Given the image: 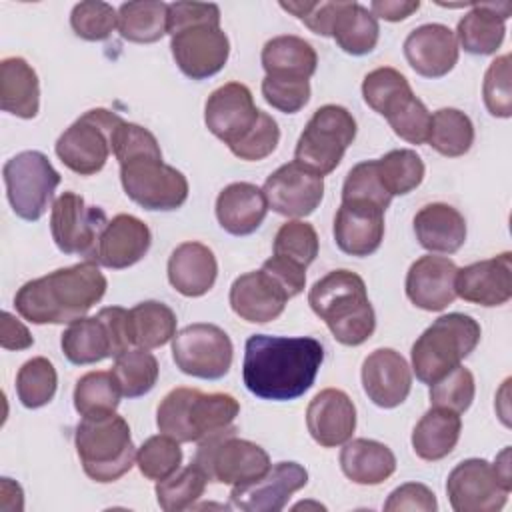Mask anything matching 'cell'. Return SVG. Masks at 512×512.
I'll return each instance as SVG.
<instances>
[{
    "label": "cell",
    "mask_w": 512,
    "mask_h": 512,
    "mask_svg": "<svg viewBox=\"0 0 512 512\" xmlns=\"http://www.w3.org/2000/svg\"><path fill=\"white\" fill-rule=\"evenodd\" d=\"M308 304L344 346H360L374 334L376 314L366 284L352 270H332L316 280L308 292Z\"/></svg>",
    "instance_id": "3957f363"
},
{
    "label": "cell",
    "mask_w": 512,
    "mask_h": 512,
    "mask_svg": "<svg viewBox=\"0 0 512 512\" xmlns=\"http://www.w3.org/2000/svg\"><path fill=\"white\" fill-rule=\"evenodd\" d=\"M98 318L106 326L110 344H112V356H120L122 352L132 348V332H130V310L122 306H106L98 312Z\"/></svg>",
    "instance_id": "94428289"
},
{
    "label": "cell",
    "mask_w": 512,
    "mask_h": 512,
    "mask_svg": "<svg viewBox=\"0 0 512 512\" xmlns=\"http://www.w3.org/2000/svg\"><path fill=\"white\" fill-rule=\"evenodd\" d=\"M308 484V472L298 462H278L260 478L232 486L230 504L246 512H280L290 496Z\"/></svg>",
    "instance_id": "e0dca14e"
},
{
    "label": "cell",
    "mask_w": 512,
    "mask_h": 512,
    "mask_svg": "<svg viewBox=\"0 0 512 512\" xmlns=\"http://www.w3.org/2000/svg\"><path fill=\"white\" fill-rule=\"evenodd\" d=\"M340 468L354 484L376 486L394 474L396 456L378 440L352 438L340 450Z\"/></svg>",
    "instance_id": "4dcf8cb0"
},
{
    "label": "cell",
    "mask_w": 512,
    "mask_h": 512,
    "mask_svg": "<svg viewBox=\"0 0 512 512\" xmlns=\"http://www.w3.org/2000/svg\"><path fill=\"white\" fill-rule=\"evenodd\" d=\"M240 404L226 392H200L198 388H174L156 408V426L178 442H200L202 438L234 424Z\"/></svg>",
    "instance_id": "277c9868"
},
{
    "label": "cell",
    "mask_w": 512,
    "mask_h": 512,
    "mask_svg": "<svg viewBox=\"0 0 512 512\" xmlns=\"http://www.w3.org/2000/svg\"><path fill=\"white\" fill-rule=\"evenodd\" d=\"M376 170L390 196H404L412 192L422 184L426 172L422 158L408 148L386 152L376 160Z\"/></svg>",
    "instance_id": "7bdbcfd3"
},
{
    "label": "cell",
    "mask_w": 512,
    "mask_h": 512,
    "mask_svg": "<svg viewBox=\"0 0 512 512\" xmlns=\"http://www.w3.org/2000/svg\"><path fill=\"white\" fill-rule=\"evenodd\" d=\"M120 386L112 372L92 370L78 378L74 386V408L82 418H96L116 412L120 404Z\"/></svg>",
    "instance_id": "ab89813d"
},
{
    "label": "cell",
    "mask_w": 512,
    "mask_h": 512,
    "mask_svg": "<svg viewBox=\"0 0 512 512\" xmlns=\"http://www.w3.org/2000/svg\"><path fill=\"white\" fill-rule=\"evenodd\" d=\"M456 296L478 306H502L512 298V254L502 252L458 268L454 278Z\"/></svg>",
    "instance_id": "ffe728a7"
},
{
    "label": "cell",
    "mask_w": 512,
    "mask_h": 512,
    "mask_svg": "<svg viewBox=\"0 0 512 512\" xmlns=\"http://www.w3.org/2000/svg\"><path fill=\"white\" fill-rule=\"evenodd\" d=\"M318 234L310 222L288 220L274 236V254L306 268L318 256Z\"/></svg>",
    "instance_id": "7dc6e473"
},
{
    "label": "cell",
    "mask_w": 512,
    "mask_h": 512,
    "mask_svg": "<svg viewBox=\"0 0 512 512\" xmlns=\"http://www.w3.org/2000/svg\"><path fill=\"white\" fill-rule=\"evenodd\" d=\"M482 336L480 324L460 312L436 318L412 344V370L424 384H434L474 352Z\"/></svg>",
    "instance_id": "8992f818"
},
{
    "label": "cell",
    "mask_w": 512,
    "mask_h": 512,
    "mask_svg": "<svg viewBox=\"0 0 512 512\" xmlns=\"http://www.w3.org/2000/svg\"><path fill=\"white\" fill-rule=\"evenodd\" d=\"M74 446L84 474L100 484L116 482L136 462L130 426L116 412L82 418L74 432Z\"/></svg>",
    "instance_id": "5b68a950"
},
{
    "label": "cell",
    "mask_w": 512,
    "mask_h": 512,
    "mask_svg": "<svg viewBox=\"0 0 512 512\" xmlns=\"http://www.w3.org/2000/svg\"><path fill=\"white\" fill-rule=\"evenodd\" d=\"M384 208L364 200H342L334 216L336 246L350 256H370L384 240Z\"/></svg>",
    "instance_id": "44dd1931"
},
{
    "label": "cell",
    "mask_w": 512,
    "mask_h": 512,
    "mask_svg": "<svg viewBox=\"0 0 512 512\" xmlns=\"http://www.w3.org/2000/svg\"><path fill=\"white\" fill-rule=\"evenodd\" d=\"M120 122L122 118L106 108L84 112L58 136L56 156L68 170L80 176L100 172L112 152V134Z\"/></svg>",
    "instance_id": "30bf717a"
},
{
    "label": "cell",
    "mask_w": 512,
    "mask_h": 512,
    "mask_svg": "<svg viewBox=\"0 0 512 512\" xmlns=\"http://www.w3.org/2000/svg\"><path fill=\"white\" fill-rule=\"evenodd\" d=\"M130 332L134 348H160L176 334V314L164 302H140L130 308Z\"/></svg>",
    "instance_id": "74e56055"
},
{
    "label": "cell",
    "mask_w": 512,
    "mask_h": 512,
    "mask_svg": "<svg viewBox=\"0 0 512 512\" xmlns=\"http://www.w3.org/2000/svg\"><path fill=\"white\" fill-rule=\"evenodd\" d=\"M408 84L406 76L400 74L396 68L382 66L372 72H368L362 80V96L364 102L374 110L380 112L382 106L400 90H404Z\"/></svg>",
    "instance_id": "9f6ffc18"
},
{
    "label": "cell",
    "mask_w": 512,
    "mask_h": 512,
    "mask_svg": "<svg viewBox=\"0 0 512 512\" xmlns=\"http://www.w3.org/2000/svg\"><path fill=\"white\" fill-rule=\"evenodd\" d=\"M262 96L272 108L284 114H296L310 100V80L264 76Z\"/></svg>",
    "instance_id": "db71d44e"
},
{
    "label": "cell",
    "mask_w": 512,
    "mask_h": 512,
    "mask_svg": "<svg viewBox=\"0 0 512 512\" xmlns=\"http://www.w3.org/2000/svg\"><path fill=\"white\" fill-rule=\"evenodd\" d=\"M426 142L446 158L464 156L474 144V124L458 108H440L432 114Z\"/></svg>",
    "instance_id": "f35d334b"
},
{
    "label": "cell",
    "mask_w": 512,
    "mask_h": 512,
    "mask_svg": "<svg viewBox=\"0 0 512 512\" xmlns=\"http://www.w3.org/2000/svg\"><path fill=\"white\" fill-rule=\"evenodd\" d=\"M34 344L32 334L28 328L10 312H2L0 324V346L4 350H26Z\"/></svg>",
    "instance_id": "be15d7a7"
},
{
    "label": "cell",
    "mask_w": 512,
    "mask_h": 512,
    "mask_svg": "<svg viewBox=\"0 0 512 512\" xmlns=\"http://www.w3.org/2000/svg\"><path fill=\"white\" fill-rule=\"evenodd\" d=\"M60 346L64 356L78 366L96 364L112 356V344L98 314L84 316L68 324V328L62 332Z\"/></svg>",
    "instance_id": "d590c367"
},
{
    "label": "cell",
    "mask_w": 512,
    "mask_h": 512,
    "mask_svg": "<svg viewBox=\"0 0 512 512\" xmlns=\"http://www.w3.org/2000/svg\"><path fill=\"white\" fill-rule=\"evenodd\" d=\"M56 386H58L56 368L44 356L26 360L16 374L18 400L22 406L32 410L46 406L54 398Z\"/></svg>",
    "instance_id": "ee69618b"
},
{
    "label": "cell",
    "mask_w": 512,
    "mask_h": 512,
    "mask_svg": "<svg viewBox=\"0 0 512 512\" xmlns=\"http://www.w3.org/2000/svg\"><path fill=\"white\" fill-rule=\"evenodd\" d=\"M136 464L144 478L156 480V482L164 480L180 468L182 448L178 446V440H174L166 434L150 436L138 448Z\"/></svg>",
    "instance_id": "bcb514c9"
},
{
    "label": "cell",
    "mask_w": 512,
    "mask_h": 512,
    "mask_svg": "<svg viewBox=\"0 0 512 512\" xmlns=\"http://www.w3.org/2000/svg\"><path fill=\"white\" fill-rule=\"evenodd\" d=\"M120 386L122 396L138 398L148 394L158 380V360L146 348H130L116 356L110 370Z\"/></svg>",
    "instance_id": "60d3db41"
},
{
    "label": "cell",
    "mask_w": 512,
    "mask_h": 512,
    "mask_svg": "<svg viewBox=\"0 0 512 512\" xmlns=\"http://www.w3.org/2000/svg\"><path fill=\"white\" fill-rule=\"evenodd\" d=\"M420 8L418 0H374L370 12L386 22H400Z\"/></svg>",
    "instance_id": "e7e4bbea"
},
{
    "label": "cell",
    "mask_w": 512,
    "mask_h": 512,
    "mask_svg": "<svg viewBox=\"0 0 512 512\" xmlns=\"http://www.w3.org/2000/svg\"><path fill=\"white\" fill-rule=\"evenodd\" d=\"M330 36L346 54L364 56L376 48L380 26L366 6L358 2H340Z\"/></svg>",
    "instance_id": "e575fe53"
},
{
    "label": "cell",
    "mask_w": 512,
    "mask_h": 512,
    "mask_svg": "<svg viewBox=\"0 0 512 512\" xmlns=\"http://www.w3.org/2000/svg\"><path fill=\"white\" fill-rule=\"evenodd\" d=\"M460 432L462 420L458 412L432 406L412 430V450L426 462L442 460L456 448Z\"/></svg>",
    "instance_id": "d6a6232c"
},
{
    "label": "cell",
    "mask_w": 512,
    "mask_h": 512,
    "mask_svg": "<svg viewBox=\"0 0 512 512\" xmlns=\"http://www.w3.org/2000/svg\"><path fill=\"white\" fill-rule=\"evenodd\" d=\"M342 200H364L384 210L390 206L392 196L386 192V188L380 182L376 160H364L346 174V180L342 186Z\"/></svg>",
    "instance_id": "f5cc1de1"
},
{
    "label": "cell",
    "mask_w": 512,
    "mask_h": 512,
    "mask_svg": "<svg viewBox=\"0 0 512 512\" xmlns=\"http://www.w3.org/2000/svg\"><path fill=\"white\" fill-rule=\"evenodd\" d=\"M170 50L180 72L192 80L218 74L230 56V40L218 22H200L176 30Z\"/></svg>",
    "instance_id": "5bb4252c"
},
{
    "label": "cell",
    "mask_w": 512,
    "mask_h": 512,
    "mask_svg": "<svg viewBox=\"0 0 512 512\" xmlns=\"http://www.w3.org/2000/svg\"><path fill=\"white\" fill-rule=\"evenodd\" d=\"M268 202L256 184L232 182L216 198L218 224L232 236H248L260 228Z\"/></svg>",
    "instance_id": "f1b7e54d"
},
{
    "label": "cell",
    "mask_w": 512,
    "mask_h": 512,
    "mask_svg": "<svg viewBox=\"0 0 512 512\" xmlns=\"http://www.w3.org/2000/svg\"><path fill=\"white\" fill-rule=\"evenodd\" d=\"M260 60L266 76L300 80H310L318 64V56L312 44L292 34L268 40L262 48Z\"/></svg>",
    "instance_id": "836d02e7"
},
{
    "label": "cell",
    "mask_w": 512,
    "mask_h": 512,
    "mask_svg": "<svg viewBox=\"0 0 512 512\" xmlns=\"http://www.w3.org/2000/svg\"><path fill=\"white\" fill-rule=\"evenodd\" d=\"M206 484H208V480L194 464H190L186 468H178L168 478L156 482L154 492H156L158 506L164 512L186 510V508L194 506V502L204 494Z\"/></svg>",
    "instance_id": "f6af8a7d"
},
{
    "label": "cell",
    "mask_w": 512,
    "mask_h": 512,
    "mask_svg": "<svg viewBox=\"0 0 512 512\" xmlns=\"http://www.w3.org/2000/svg\"><path fill=\"white\" fill-rule=\"evenodd\" d=\"M404 56L410 68L424 78H442L458 62V42L444 24H422L404 40Z\"/></svg>",
    "instance_id": "cb8c5ba5"
},
{
    "label": "cell",
    "mask_w": 512,
    "mask_h": 512,
    "mask_svg": "<svg viewBox=\"0 0 512 512\" xmlns=\"http://www.w3.org/2000/svg\"><path fill=\"white\" fill-rule=\"evenodd\" d=\"M306 426L314 442L322 448L340 446L356 430V406L344 390L324 388L306 408Z\"/></svg>",
    "instance_id": "603a6c76"
},
{
    "label": "cell",
    "mask_w": 512,
    "mask_h": 512,
    "mask_svg": "<svg viewBox=\"0 0 512 512\" xmlns=\"http://www.w3.org/2000/svg\"><path fill=\"white\" fill-rule=\"evenodd\" d=\"M474 394H476L474 376L462 364H458L440 380L430 384V404L454 410L458 414L470 408Z\"/></svg>",
    "instance_id": "681fc988"
},
{
    "label": "cell",
    "mask_w": 512,
    "mask_h": 512,
    "mask_svg": "<svg viewBox=\"0 0 512 512\" xmlns=\"http://www.w3.org/2000/svg\"><path fill=\"white\" fill-rule=\"evenodd\" d=\"M70 26L78 38L100 42L106 40L114 28H118V10H114L108 2H78L70 14Z\"/></svg>",
    "instance_id": "c3c4849f"
},
{
    "label": "cell",
    "mask_w": 512,
    "mask_h": 512,
    "mask_svg": "<svg viewBox=\"0 0 512 512\" xmlns=\"http://www.w3.org/2000/svg\"><path fill=\"white\" fill-rule=\"evenodd\" d=\"M280 142V128L276 120L260 110L256 124L236 142L230 146V152L246 162H258L270 156Z\"/></svg>",
    "instance_id": "816d5d0a"
},
{
    "label": "cell",
    "mask_w": 512,
    "mask_h": 512,
    "mask_svg": "<svg viewBox=\"0 0 512 512\" xmlns=\"http://www.w3.org/2000/svg\"><path fill=\"white\" fill-rule=\"evenodd\" d=\"M446 494L456 512H498L504 508L510 488L502 484L488 460L468 458L448 474Z\"/></svg>",
    "instance_id": "9a60e30c"
},
{
    "label": "cell",
    "mask_w": 512,
    "mask_h": 512,
    "mask_svg": "<svg viewBox=\"0 0 512 512\" xmlns=\"http://www.w3.org/2000/svg\"><path fill=\"white\" fill-rule=\"evenodd\" d=\"M232 352L230 336L220 326L208 322L188 324L172 338V360L176 368L202 380L226 376L232 366Z\"/></svg>",
    "instance_id": "7c38bea8"
},
{
    "label": "cell",
    "mask_w": 512,
    "mask_h": 512,
    "mask_svg": "<svg viewBox=\"0 0 512 512\" xmlns=\"http://www.w3.org/2000/svg\"><path fill=\"white\" fill-rule=\"evenodd\" d=\"M382 116L388 120L394 134L402 140L410 144H424L428 140L432 114L428 112L424 102L414 96L412 88L394 98L386 106Z\"/></svg>",
    "instance_id": "b9f144b4"
},
{
    "label": "cell",
    "mask_w": 512,
    "mask_h": 512,
    "mask_svg": "<svg viewBox=\"0 0 512 512\" xmlns=\"http://www.w3.org/2000/svg\"><path fill=\"white\" fill-rule=\"evenodd\" d=\"M324 362V346L310 336L252 334L244 346V386L262 400L288 402L306 394Z\"/></svg>",
    "instance_id": "6da1fadb"
},
{
    "label": "cell",
    "mask_w": 512,
    "mask_h": 512,
    "mask_svg": "<svg viewBox=\"0 0 512 512\" xmlns=\"http://www.w3.org/2000/svg\"><path fill=\"white\" fill-rule=\"evenodd\" d=\"M438 508L434 492L420 484V482H406L398 488H394L384 502V510L388 512H400V510H420V512H434Z\"/></svg>",
    "instance_id": "680465c9"
},
{
    "label": "cell",
    "mask_w": 512,
    "mask_h": 512,
    "mask_svg": "<svg viewBox=\"0 0 512 512\" xmlns=\"http://www.w3.org/2000/svg\"><path fill=\"white\" fill-rule=\"evenodd\" d=\"M200 22H218L220 24V8L216 4L204 2H172L168 4V34L172 36L176 30L200 24Z\"/></svg>",
    "instance_id": "91938a15"
},
{
    "label": "cell",
    "mask_w": 512,
    "mask_h": 512,
    "mask_svg": "<svg viewBox=\"0 0 512 512\" xmlns=\"http://www.w3.org/2000/svg\"><path fill=\"white\" fill-rule=\"evenodd\" d=\"M262 268H266L272 276L278 278V282L288 290L290 298L298 296L304 290L306 284V268L294 264L292 260H286L282 256H270L268 260H264Z\"/></svg>",
    "instance_id": "6125c7cd"
},
{
    "label": "cell",
    "mask_w": 512,
    "mask_h": 512,
    "mask_svg": "<svg viewBox=\"0 0 512 512\" xmlns=\"http://www.w3.org/2000/svg\"><path fill=\"white\" fill-rule=\"evenodd\" d=\"M108 280L100 266L84 260L28 280L14 296L16 312L32 324H72L106 294Z\"/></svg>",
    "instance_id": "7a4b0ae2"
},
{
    "label": "cell",
    "mask_w": 512,
    "mask_h": 512,
    "mask_svg": "<svg viewBox=\"0 0 512 512\" xmlns=\"http://www.w3.org/2000/svg\"><path fill=\"white\" fill-rule=\"evenodd\" d=\"M458 266L448 256H422L408 268L406 296L422 310L440 312L454 302V278Z\"/></svg>",
    "instance_id": "d4e9b609"
},
{
    "label": "cell",
    "mask_w": 512,
    "mask_h": 512,
    "mask_svg": "<svg viewBox=\"0 0 512 512\" xmlns=\"http://www.w3.org/2000/svg\"><path fill=\"white\" fill-rule=\"evenodd\" d=\"M262 192L268 208L276 214L286 218H304L320 206L324 196V178L292 160L266 178Z\"/></svg>",
    "instance_id": "2e32d148"
},
{
    "label": "cell",
    "mask_w": 512,
    "mask_h": 512,
    "mask_svg": "<svg viewBox=\"0 0 512 512\" xmlns=\"http://www.w3.org/2000/svg\"><path fill=\"white\" fill-rule=\"evenodd\" d=\"M230 308L236 316L252 324H266L276 320L288 300V290L266 268L238 276L230 286Z\"/></svg>",
    "instance_id": "d6986e66"
},
{
    "label": "cell",
    "mask_w": 512,
    "mask_h": 512,
    "mask_svg": "<svg viewBox=\"0 0 512 512\" xmlns=\"http://www.w3.org/2000/svg\"><path fill=\"white\" fill-rule=\"evenodd\" d=\"M8 202L22 220H40L60 184V174L46 154L24 150L6 160L2 168Z\"/></svg>",
    "instance_id": "9c48e42d"
},
{
    "label": "cell",
    "mask_w": 512,
    "mask_h": 512,
    "mask_svg": "<svg viewBox=\"0 0 512 512\" xmlns=\"http://www.w3.org/2000/svg\"><path fill=\"white\" fill-rule=\"evenodd\" d=\"M106 224V212L100 206H86L84 198L76 192H62L52 204L50 232L54 244L64 254L94 260Z\"/></svg>",
    "instance_id": "4fadbf2b"
},
{
    "label": "cell",
    "mask_w": 512,
    "mask_h": 512,
    "mask_svg": "<svg viewBox=\"0 0 512 512\" xmlns=\"http://www.w3.org/2000/svg\"><path fill=\"white\" fill-rule=\"evenodd\" d=\"M0 108L30 120L40 110V84L36 70L20 56L0 62Z\"/></svg>",
    "instance_id": "1f68e13d"
},
{
    "label": "cell",
    "mask_w": 512,
    "mask_h": 512,
    "mask_svg": "<svg viewBox=\"0 0 512 512\" xmlns=\"http://www.w3.org/2000/svg\"><path fill=\"white\" fill-rule=\"evenodd\" d=\"M168 4L160 0L124 2L118 8V32L136 44L158 42L168 34Z\"/></svg>",
    "instance_id": "8d00e7d4"
},
{
    "label": "cell",
    "mask_w": 512,
    "mask_h": 512,
    "mask_svg": "<svg viewBox=\"0 0 512 512\" xmlns=\"http://www.w3.org/2000/svg\"><path fill=\"white\" fill-rule=\"evenodd\" d=\"M362 388L376 406H400L412 388V372L406 358L394 348H376L362 362Z\"/></svg>",
    "instance_id": "7402d4cb"
},
{
    "label": "cell",
    "mask_w": 512,
    "mask_h": 512,
    "mask_svg": "<svg viewBox=\"0 0 512 512\" xmlns=\"http://www.w3.org/2000/svg\"><path fill=\"white\" fill-rule=\"evenodd\" d=\"M112 152L120 164L148 154H162L156 136L148 128L126 120H122L112 134Z\"/></svg>",
    "instance_id": "11a10c76"
},
{
    "label": "cell",
    "mask_w": 512,
    "mask_h": 512,
    "mask_svg": "<svg viewBox=\"0 0 512 512\" xmlns=\"http://www.w3.org/2000/svg\"><path fill=\"white\" fill-rule=\"evenodd\" d=\"M236 432L238 428L232 424L198 442L190 464H194L208 482L238 486L260 478L272 466L262 446L238 438Z\"/></svg>",
    "instance_id": "52a82bcc"
},
{
    "label": "cell",
    "mask_w": 512,
    "mask_h": 512,
    "mask_svg": "<svg viewBox=\"0 0 512 512\" xmlns=\"http://www.w3.org/2000/svg\"><path fill=\"white\" fill-rule=\"evenodd\" d=\"M150 244V228L140 218L132 214H116L108 220L92 262L104 268L122 270L140 262L150 250Z\"/></svg>",
    "instance_id": "484cf974"
},
{
    "label": "cell",
    "mask_w": 512,
    "mask_h": 512,
    "mask_svg": "<svg viewBox=\"0 0 512 512\" xmlns=\"http://www.w3.org/2000/svg\"><path fill=\"white\" fill-rule=\"evenodd\" d=\"M258 116L250 88L240 82L218 86L204 104L206 128L228 148L256 124Z\"/></svg>",
    "instance_id": "ac0fdd59"
},
{
    "label": "cell",
    "mask_w": 512,
    "mask_h": 512,
    "mask_svg": "<svg viewBox=\"0 0 512 512\" xmlns=\"http://www.w3.org/2000/svg\"><path fill=\"white\" fill-rule=\"evenodd\" d=\"M170 286L188 298L204 296L216 282L218 262L214 252L202 242H182L168 258Z\"/></svg>",
    "instance_id": "83f0119b"
},
{
    "label": "cell",
    "mask_w": 512,
    "mask_h": 512,
    "mask_svg": "<svg viewBox=\"0 0 512 512\" xmlns=\"http://www.w3.org/2000/svg\"><path fill=\"white\" fill-rule=\"evenodd\" d=\"M414 234L424 250L454 254L466 242V220L454 206L432 202L416 212Z\"/></svg>",
    "instance_id": "f546056e"
},
{
    "label": "cell",
    "mask_w": 512,
    "mask_h": 512,
    "mask_svg": "<svg viewBox=\"0 0 512 512\" xmlns=\"http://www.w3.org/2000/svg\"><path fill=\"white\" fill-rule=\"evenodd\" d=\"M482 96L488 112L496 118L512 116V90H510V54H502L490 62L484 82Z\"/></svg>",
    "instance_id": "f907efd6"
},
{
    "label": "cell",
    "mask_w": 512,
    "mask_h": 512,
    "mask_svg": "<svg viewBox=\"0 0 512 512\" xmlns=\"http://www.w3.org/2000/svg\"><path fill=\"white\" fill-rule=\"evenodd\" d=\"M354 138V116L344 106L324 104L304 126L296 142L294 162L324 178L336 170Z\"/></svg>",
    "instance_id": "ba28073f"
},
{
    "label": "cell",
    "mask_w": 512,
    "mask_h": 512,
    "mask_svg": "<svg viewBox=\"0 0 512 512\" xmlns=\"http://www.w3.org/2000/svg\"><path fill=\"white\" fill-rule=\"evenodd\" d=\"M512 14L510 2H474L456 26V42L468 54H494L506 34V20Z\"/></svg>",
    "instance_id": "4316f807"
},
{
    "label": "cell",
    "mask_w": 512,
    "mask_h": 512,
    "mask_svg": "<svg viewBox=\"0 0 512 512\" xmlns=\"http://www.w3.org/2000/svg\"><path fill=\"white\" fill-rule=\"evenodd\" d=\"M120 182L126 196L144 210L170 212L180 208L188 198L186 176L170 164L162 154H148L120 164Z\"/></svg>",
    "instance_id": "8fae6325"
},
{
    "label": "cell",
    "mask_w": 512,
    "mask_h": 512,
    "mask_svg": "<svg viewBox=\"0 0 512 512\" xmlns=\"http://www.w3.org/2000/svg\"><path fill=\"white\" fill-rule=\"evenodd\" d=\"M280 8L292 12L314 34L330 36L340 2H280Z\"/></svg>",
    "instance_id": "6f0895ef"
},
{
    "label": "cell",
    "mask_w": 512,
    "mask_h": 512,
    "mask_svg": "<svg viewBox=\"0 0 512 512\" xmlns=\"http://www.w3.org/2000/svg\"><path fill=\"white\" fill-rule=\"evenodd\" d=\"M494 470H496V474H498V478L502 480V484L506 486V488H510L512 490V474H510V448L506 446L498 456H496V460H494Z\"/></svg>",
    "instance_id": "03108f58"
}]
</instances>
